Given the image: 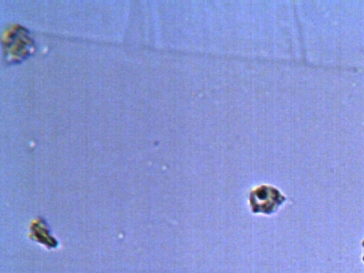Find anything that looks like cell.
<instances>
[{"label": "cell", "mask_w": 364, "mask_h": 273, "mask_svg": "<svg viewBox=\"0 0 364 273\" xmlns=\"http://www.w3.org/2000/svg\"><path fill=\"white\" fill-rule=\"evenodd\" d=\"M284 194L269 185H262L250 194V206L252 213L272 215L286 201Z\"/></svg>", "instance_id": "6da1fadb"}, {"label": "cell", "mask_w": 364, "mask_h": 273, "mask_svg": "<svg viewBox=\"0 0 364 273\" xmlns=\"http://www.w3.org/2000/svg\"><path fill=\"white\" fill-rule=\"evenodd\" d=\"M363 245L364 247V240H363ZM363 262H364V256H363Z\"/></svg>", "instance_id": "7a4b0ae2"}]
</instances>
